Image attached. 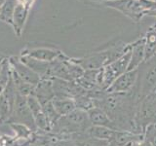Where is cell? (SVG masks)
Returning a JSON list of instances; mask_svg holds the SVG:
<instances>
[{
  "mask_svg": "<svg viewBox=\"0 0 156 146\" xmlns=\"http://www.w3.org/2000/svg\"><path fill=\"white\" fill-rule=\"evenodd\" d=\"M28 9L29 7L27 6L26 4L22 1L18 0L16 9H15L14 13V31L17 34V36L21 37L24 23L27 21V15H28Z\"/></svg>",
  "mask_w": 156,
  "mask_h": 146,
  "instance_id": "15",
  "label": "cell"
},
{
  "mask_svg": "<svg viewBox=\"0 0 156 146\" xmlns=\"http://www.w3.org/2000/svg\"><path fill=\"white\" fill-rule=\"evenodd\" d=\"M145 60H148L156 54V24L150 27L144 36Z\"/></svg>",
  "mask_w": 156,
  "mask_h": 146,
  "instance_id": "18",
  "label": "cell"
},
{
  "mask_svg": "<svg viewBox=\"0 0 156 146\" xmlns=\"http://www.w3.org/2000/svg\"><path fill=\"white\" fill-rule=\"evenodd\" d=\"M10 62H11L12 70L21 78L24 82L28 84L36 86L39 81L41 80V77L36 72H34L31 68H29L27 64L21 61L20 57H10Z\"/></svg>",
  "mask_w": 156,
  "mask_h": 146,
  "instance_id": "9",
  "label": "cell"
},
{
  "mask_svg": "<svg viewBox=\"0 0 156 146\" xmlns=\"http://www.w3.org/2000/svg\"><path fill=\"white\" fill-rule=\"evenodd\" d=\"M118 130H111L105 127H100V126H91L89 129L86 130V134L91 136L93 138L104 140L106 142H111Z\"/></svg>",
  "mask_w": 156,
  "mask_h": 146,
  "instance_id": "17",
  "label": "cell"
},
{
  "mask_svg": "<svg viewBox=\"0 0 156 146\" xmlns=\"http://www.w3.org/2000/svg\"><path fill=\"white\" fill-rule=\"evenodd\" d=\"M52 103L54 105V108H55L56 112L60 117L68 115L73 110L76 109L75 102L72 97L55 96L52 99Z\"/></svg>",
  "mask_w": 156,
  "mask_h": 146,
  "instance_id": "16",
  "label": "cell"
},
{
  "mask_svg": "<svg viewBox=\"0 0 156 146\" xmlns=\"http://www.w3.org/2000/svg\"><path fill=\"white\" fill-rule=\"evenodd\" d=\"M62 52L55 48L48 47H35V48H26L21 52V56H26L37 61L52 62L62 55Z\"/></svg>",
  "mask_w": 156,
  "mask_h": 146,
  "instance_id": "10",
  "label": "cell"
},
{
  "mask_svg": "<svg viewBox=\"0 0 156 146\" xmlns=\"http://www.w3.org/2000/svg\"><path fill=\"white\" fill-rule=\"evenodd\" d=\"M144 139L152 146H156V124L146 127L144 131Z\"/></svg>",
  "mask_w": 156,
  "mask_h": 146,
  "instance_id": "24",
  "label": "cell"
},
{
  "mask_svg": "<svg viewBox=\"0 0 156 146\" xmlns=\"http://www.w3.org/2000/svg\"><path fill=\"white\" fill-rule=\"evenodd\" d=\"M73 99H74L76 108L77 109H81L83 111L87 112L88 110H90L91 108H93V107L95 106L94 100H93V99L87 94V92L75 96Z\"/></svg>",
  "mask_w": 156,
  "mask_h": 146,
  "instance_id": "22",
  "label": "cell"
},
{
  "mask_svg": "<svg viewBox=\"0 0 156 146\" xmlns=\"http://www.w3.org/2000/svg\"><path fill=\"white\" fill-rule=\"evenodd\" d=\"M73 61L77 64H79L84 71L97 70L105 67L108 63V56H107V52L105 49V50L99 52L91 53L88 56L80 58H73Z\"/></svg>",
  "mask_w": 156,
  "mask_h": 146,
  "instance_id": "8",
  "label": "cell"
},
{
  "mask_svg": "<svg viewBox=\"0 0 156 146\" xmlns=\"http://www.w3.org/2000/svg\"><path fill=\"white\" fill-rule=\"evenodd\" d=\"M41 106H42L44 114H45L46 118L49 121V123L51 124V127H53V125L56 123L57 120L60 118V116L58 115L55 108H54L52 100H49V101L44 102V103H41Z\"/></svg>",
  "mask_w": 156,
  "mask_h": 146,
  "instance_id": "23",
  "label": "cell"
},
{
  "mask_svg": "<svg viewBox=\"0 0 156 146\" xmlns=\"http://www.w3.org/2000/svg\"><path fill=\"white\" fill-rule=\"evenodd\" d=\"M91 126L87 112L76 108L68 115L60 117L53 125L50 133L60 137H70L73 134H85Z\"/></svg>",
  "mask_w": 156,
  "mask_h": 146,
  "instance_id": "2",
  "label": "cell"
},
{
  "mask_svg": "<svg viewBox=\"0 0 156 146\" xmlns=\"http://www.w3.org/2000/svg\"><path fill=\"white\" fill-rule=\"evenodd\" d=\"M136 77H138V68L134 70H127L112 82V84L105 90L112 94H128L132 92L135 88Z\"/></svg>",
  "mask_w": 156,
  "mask_h": 146,
  "instance_id": "7",
  "label": "cell"
},
{
  "mask_svg": "<svg viewBox=\"0 0 156 146\" xmlns=\"http://www.w3.org/2000/svg\"><path fill=\"white\" fill-rule=\"evenodd\" d=\"M11 77H12V66H11V62H10V58L9 57H7L3 61L1 72H0V92L4 90V88L8 84Z\"/></svg>",
  "mask_w": 156,
  "mask_h": 146,
  "instance_id": "21",
  "label": "cell"
},
{
  "mask_svg": "<svg viewBox=\"0 0 156 146\" xmlns=\"http://www.w3.org/2000/svg\"><path fill=\"white\" fill-rule=\"evenodd\" d=\"M12 80L14 83L15 89L17 91V94H19L20 96H26V97L33 95L35 86L30 85V84H28V83L23 81L13 70H12Z\"/></svg>",
  "mask_w": 156,
  "mask_h": 146,
  "instance_id": "20",
  "label": "cell"
},
{
  "mask_svg": "<svg viewBox=\"0 0 156 146\" xmlns=\"http://www.w3.org/2000/svg\"><path fill=\"white\" fill-rule=\"evenodd\" d=\"M98 106L108 115L117 130L139 134L135 126V114L138 102L133 92L128 94H112L105 91L99 99L94 100Z\"/></svg>",
  "mask_w": 156,
  "mask_h": 146,
  "instance_id": "1",
  "label": "cell"
},
{
  "mask_svg": "<svg viewBox=\"0 0 156 146\" xmlns=\"http://www.w3.org/2000/svg\"><path fill=\"white\" fill-rule=\"evenodd\" d=\"M18 0H5L0 14V21L14 27V13Z\"/></svg>",
  "mask_w": 156,
  "mask_h": 146,
  "instance_id": "19",
  "label": "cell"
},
{
  "mask_svg": "<svg viewBox=\"0 0 156 146\" xmlns=\"http://www.w3.org/2000/svg\"><path fill=\"white\" fill-rule=\"evenodd\" d=\"M145 61L144 39L141 37L131 44V58L128 70L136 69Z\"/></svg>",
  "mask_w": 156,
  "mask_h": 146,
  "instance_id": "11",
  "label": "cell"
},
{
  "mask_svg": "<svg viewBox=\"0 0 156 146\" xmlns=\"http://www.w3.org/2000/svg\"><path fill=\"white\" fill-rule=\"evenodd\" d=\"M21 61L27 64L29 68L36 72L37 74L41 77V79H51V62L37 61L35 58L26 57V56H20Z\"/></svg>",
  "mask_w": 156,
  "mask_h": 146,
  "instance_id": "12",
  "label": "cell"
},
{
  "mask_svg": "<svg viewBox=\"0 0 156 146\" xmlns=\"http://www.w3.org/2000/svg\"><path fill=\"white\" fill-rule=\"evenodd\" d=\"M156 91V54L138 67V77L133 95L139 102Z\"/></svg>",
  "mask_w": 156,
  "mask_h": 146,
  "instance_id": "3",
  "label": "cell"
},
{
  "mask_svg": "<svg viewBox=\"0 0 156 146\" xmlns=\"http://www.w3.org/2000/svg\"><path fill=\"white\" fill-rule=\"evenodd\" d=\"M4 1H5V0H0V14H1V9H2Z\"/></svg>",
  "mask_w": 156,
  "mask_h": 146,
  "instance_id": "26",
  "label": "cell"
},
{
  "mask_svg": "<svg viewBox=\"0 0 156 146\" xmlns=\"http://www.w3.org/2000/svg\"><path fill=\"white\" fill-rule=\"evenodd\" d=\"M9 123L24 125V126H27V128L30 129L33 133H36L38 130L35 121H34V118H33V115L27 104V100L26 96H20L19 94L17 95L14 109L12 112V116H11V119H10Z\"/></svg>",
  "mask_w": 156,
  "mask_h": 146,
  "instance_id": "6",
  "label": "cell"
},
{
  "mask_svg": "<svg viewBox=\"0 0 156 146\" xmlns=\"http://www.w3.org/2000/svg\"><path fill=\"white\" fill-rule=\"evenodd\" d=\"M156 124V91L138 102L135 114V126L139 134H144L148 125Z\"/></svg>",
  "mask_w": 156,
  "mask_h": 146,
  "instance_id": "4",
  "label": "cell"
},
{
  "mask_svg": "<svg viewBox=\"0 0 156 146\" xmlns=\"http://www.w3.org/2000/svg\"><path fill=\"white\" fill-rule=\"evenodd\" d=\"M88 117H89L90 123L92 126H100V127H105L111 130H117L114 123L110 120L105 112L101 108L98 106H94L93 108L87 111Z\"/></svg>",
  "mask_w": 156,
  "mask_h": 146,
  "instance_id": "13",
  "label": "cell"
},
{
  "mask_svg": "<svg viewBox=\"0 0 156 146\" xmlns=\"http://www.w3.org/2000/svg\"><path fill=\"white\" fill-rule=\"evenodd\" d=\"M150 1H152V2H156V0H150Z\"/></svg>",
  "mask_w": 156,
  "mask_h": 146,
  "instance_id": "27",
  "label": "cell"
},
{
  "mask_svg": "<svg viewBox=\"0 0 156 146\" xmlns=\"http://www.w3.org/2000/svg\"><path fill=\"white\" fill-rule=\"evenodd\" d=\"M7 57L4 55V54H2L1 52H0V72H1V68H2V63H3V61Z\"/></svg>",
  "mask_w": 156,
  "mask_h": 146,
  "instance_id": "25",
  "label": "cell"
},
{
  "mask_svg": "<svg viewBox=\"0 0 156 146\" xmlns=\"http://www.w3.org/2000/svg\"><path fill=\"white\" fill-rule=\"evenodd\" d=\"M131 58V48L127 51L123 56L117 58L116 61H112L105 67L101 68V88L106 90L112 82L117 77H119L123 73L128 70L129 63Z\"/></svg>",
  "mask_w": 156,
  "mask_h": 146,
  "instance_id": "5",
  "label": "cell"
},
{
  "mask_svg": "<svg viewBox=\"0 0 156 146\" xmlns=\"http://www.w3.org/2000/svg\"><path fill=\"white\" fill-rule=\"evenodd\" d=\"M33 96L37 97L40 103L52 100L55 96V92L53 88V81L51 79H41L35 86Z\"/></svg>",
  "mask_w": 156,
  "mask_h": 146,
  "instance_id": "14",
  "label": "cell"
}]
</instances>
